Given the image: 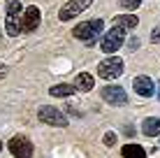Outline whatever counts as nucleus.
<instances>
[{
	"label": "nucleus",
	"instance_id": "f257e3e1",
	"mask_svg": "<svg viewBox=\"0 0 160 158\" xmlns=\"http://www.w3.org/2000/svg\"><path fill=\"white\" fill-rule=\"evenodd\" d=\"M102 30H104V21L102 19H93V21H84V23L74 26L72 35L77 37V40L86 42V44L91 47V44H95V42H98V37L102 35Z\"/></svg>",
	"mask_w": 160,
	"mask_h": 158
},
{
	"label": "nucleus",
	"instance_id": "f03ea898",
	"mask_svg": "<svg viewBox=\"0 0 160 158\" xmlns=\"http://www.w3.org/2000/svg\"><path fill=\"white\" fill-rule=\"evenodd\" d=\"M123 42H125V28L114 26L112 30L104 33V37L100 40V47H102L104 54H114V51H118V49L123 47Z\"/></svg>",
	"mask_w": 160,
	"mask_h": 158
},
{
	"label": "nucleus",
	"instance_id": "7ed1b4c3",
	"mask_svg": "<svg viewBox=\"0 0 160 158\" xmlns=\"http://www.w3.org/2000/svg\"><path fill=\"white\" fill-rule=\"evenodd\" d=\"M21 3L19 0H7V19H5V28L9 37H16L21 33Z\"/></svg>",
	"mask_w": 160,
	"mask_h": 158
},
{
	"label": "nucleus",
	"instance_id": "20e7f679",
	"mask_svg": "<svg viewBox=\"0 0 160 158\" xmlns=\"http://www.w3.org/2000/svg\"><path fill=\"white\" fill-rule=\"evenodd\" d=\"M98 74L102 79H118L123 74V61L118 56H109L98 65Z\"/></svg>",
	"mask_w": 160,
	"mask_h": 158
},
{
	"label": "nucleus",
	"instance_id": "39448f33",
	"mask_svg": "<svg viewBox=\"0 0 160 158\" xmlns=\"http://www.w3.org/2000/svg\"><path fill=\"white\" fill-rule=\"evenodd\" d=\"M37 116H40L42 123H49V126H56V128H65L68 126V116H65L60 110H56V107L44 105V107H40Z\"/></svg>",
	"mask_w": 160,
	"mask_h": 158
},
{
	"label": "nucleus",
	"instance_id": "423d86ee",
	"mask_svg": "<svg viewBox=\"0 0 160 158\" xmlns=\"http://www.w3.org/2000/svg\"><path fill=\"white\" fill-rule=\"evenodd\" d=\"M91 5H93V0H68V5L60 7L58 19L60 21H70V19H74V16H79L84 9H88Z\"/></svg>",
	"mask_w": 160,
	"mask_h": 158
},
{
	"label": "nucleus",
	"instance_id": "0eeeda50",
	"mask_svg": "<svg viewBox=\"0 0 160 158\" xmlns=\"http://www.w3.org/2000/svg\"><path fill=\"white\" fill-rule=\"evenodd\" d=\"M7 146H9V151H12V156H16V158H30L32 156V144H30V140L23 137V135L12 137Z\"/></svg>",
	"mask_w": 160,
	"mask_h": 158
},
{
	"label": "nucleus",
	"instance_id": "6e6552de",
	"mask_svg": "<svg viewBox=\"0 0 160 158\" xmlns=\"http://www.w3.org/2000/svg\"><path fill=\"white\" fill-rule=\"evenodd\" d=\"M100 95H102L104 102H109V105H116V107L128 102V95H125V91L121 89V86H104Z\"/></svg>",
	"mask_w": 160,
	"mask_h": 158
},
{
	"label": "nucleus",
	"instance_id": "1a4fd4ad",
	"mask_svg": "<svg viewBox=\"0 0 160 158\" xmlns=\"http://www.w3.org/2000/svg\"><path fill=\"white\" fill-rule=\"evenodd\" d=\"M37 26H40V9L35 5H30V7H26L23 16H21V33H32Z\"/></svg>",
	"mask_w": 160,
	"mask_h": 158
},
{
	"label": "nucleus",
	"instance_id": "9d476101",
	"mask_svg": "<svg viewBox=\"0 0 160 158\" xmlns=\"http://www.w3.org/2000/svg\"><path fill=\"white\" fill-rule=\"evenodd\" d=\"M132 86H135V91L139 93L142 98H148V95H153V81L148 79V77H135V81H132Z\"/></svg>",
	"mask_w": 160,
	"mask_h": 158
},
{
	"label": "nucleus",
	"instance_id": "9b49d317",
	"mask_svg": "<svg viewBox=\"0 0 160 158\" xmlns=\"http://www.w3.org/2000/svg\"><path fill=\"white\" fill-rule=\"evenodd\" d=\"M93 84H95V81H93V74H88V72H79L77 74V79H74V89L77 91H91L93 89Z\"/></svg>",
	"mask_w": 160,
	"mask_h": 158
},
{
	"label": "nucleus",
	"instance_id": "f8f14e48",
	"mask_svg": "<svg viewBox=\"0 0 160 158\" xmlns=\"http://www.w3.org/2000/svg\"><path fill=\"white\" fill-rule=\"evenodd\" d=\"M74 91H77L74 84H56V86H51V89H49V93L56 95V98H70Z\"/></svg>",
	"mask_w": 160,
	"mask_h": 158
},
{
	"label": "nucleus",
	"instance_id": "ddd939ff",
	"mask_svg": "<svg viewBox=\"0 0 160 158\" xmlns=\"http://www.w3.org/2000/svg\"><path fill=\"white\" fill-rule=\"evenodd\" d=\"M142 130H144V135H148V137L160 135V119H146L142 123Z\"/></svg>",
	"mask_w": 160,
	"mask_h": 158
},
{
	"label": "nucleus",
	"instance_id": "4468645a",
	"mask_svg": "<svg viewBox=\"0 0 160 158\" xmlns=\"http://www.w3.org/2000/svg\"><path fill=\"white\" fill-rule=\"evenodd\" d=\"M123 158H146V151L139 144H125L123 146Z\"/></svg>",
	"mask_w": 160,
	"mask_h": 158
},
{
	"label": "nucleus",
	"instance_id": "2eb2a0df",
	"mask_svg": "<svg viewBox=\"0 0 160 158\" xmlns=\"http://www.w3.org/2000/svg\"><path fill=\"white\" fill-rule=\"evenodd\" d=\"M116 26H121V28H135L137 23H139V19H137L135 14H125V16H116Z\"/></svg>",
	"mask_w": 160,
	"mask_h": 158
},
{
	"label": "nucleus",
	"instance_id": "dca6fc26",
	"mask_svg": "<svg viewBox=\"0 0 160 158\" xmlns=\"http://www.w3.org/2000/svg\"><path fill=\"white\" fill-rule=\"evenodd\" d=\"M121 5H123L125 9H137L142 5V0H121Z\"/></svg>",
	"mask_w": 160,
	"mask_h": 158
},
{
	"label": "nucleus",
	"instance_id": "f3484780",
	"mask_svg": "<svg viewBox=\"0 0 160 158\" xmlns=\"http://www.w3.org/2000/svg\"><path fill=\"white\" fill-rule=\"evenodd\" d=\"M114 142H116V135H114V133H107V135H104V144H107V146H112Z\"/></svg>",
	"mask_w": 160,
	"mask_h": 158
},
{
	"label": "nucleus",
	"instance_id": "a211bd4d",
	"mask_svg": "<svg viewBox=\"0 0 160 158\" xmlns=\"http://www.w3.org/2000/svg\"><path fill=\"white\" fill-rule=\"evenodd\" d=\"M151 42H160V28H153V35H151Z\"/></svg>",
	"mask_w": 160,
	"mask_h": 158
},
{
	"label": "nucleus",
	"instance_id": "6ab92c4d",
	"mask_svg": "<svg viewBox=\"0 0 160 158\" xmlns=\"http://www.w3.org/2000/svg\"><path fill=\"white\" fill-rule=\"evenodd\" d=\"M5 74H7V68H5V65H0V79H2Z\"/></svg>",
	"mask_w": 160,
	"mask_h": 158
},
{
	"label": "nucleus",
	"instance_id": "aec40b11",
	"mask_svg": "<svg viewBox=\"0 0 160 158\" xmlns=\"http://www.w3.org/2000/svg\"><path fill=\"white\" fill-rule=\"evenodd\" d=\"M0 146H2V144H0Z\"/></svg>",
	"mask_w": 160,
	"mask_h": 158
},
{
	"label": "nucleus",
	"instance_id": "412c9836",
	"mask_svg": "<svg viewBox=\"0 0 160 158\" xmlns=\"http://www.w3.org/2000/svg\"><path fill=\"white\" fill-rule=\"evenodd\" d=\"M158 95H160V93H158Z\"/></svg>",
	"mask_w": 160,
	"mask_h": 158
}]
</instances>
